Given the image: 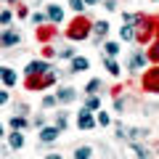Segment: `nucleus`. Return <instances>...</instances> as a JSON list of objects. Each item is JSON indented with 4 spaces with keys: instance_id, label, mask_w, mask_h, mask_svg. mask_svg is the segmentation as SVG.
<instances>
[{
    "instance_id": "obj_14",
    "label": "nucleus",
    "mask_w": 159,
    "mask_h": 159,
    "mask_svg": "<svg viewBox=\"0 0 159 159\" xmlns=\"http://www.w3.org/2000/svg\"><path fill=\"white\" fill-rule=\"evenodd\" d=\"M48 19H51L53 24H58V21H64V11L58 6H48Z\"/></svg>"
},
{
    "instance_id": "obj_1",
    "label": "nucleus",
    "mask_w": 159,
    "mask_h": 159,
    "mask_svg": "<svg viewBox=\"0 0 159 159\" xmlns=\"http://www.w3.org/2000/svg\"><path fill=\"white\" fill-rule=\"evenodd\" d=\"M69 37L72 40H85L88 34H90V21H88V19H74L72 24H69Z\"/></svg>"
},
{
    "instance_id": "obj_28",
    "label": "nucleus",
    "mask_w": 159,
    "mask_h": 159,
    "mask_svg": "<svg viewBox=\"0 0 159 159\" xmlns=\"http://www.w3.org/2000/svg\"><path fill=\"white\" fill-rule=\"evenodd\" d=\"M58 58H74V48H61L58 51Z\"/></svg>"
},
{
    "instance_id": "obj_20",
    "label": "nucleus",
    "mask_w": 159,
    "mask_h": 159,
    "mask_svg": "<svg viewBox=\"0 0 159 159\" xmlns=\"http://www.w3.org/2000/svg\"><path fill=\"white\" fill-rule=\"evenodd\" d=\"M146 56H148V61L159 64V43H154V45H151V51H146Z\"/></svg>"
},
{
    "instance_id": "obj_26",
    "label": "nucleus",
    "mask_w": 159,
    "mask_h": 159,
    "mask_svg": "<svg viewBox=\"0 0 159 159\" xmlns=\"http://www.w3.org/2000/svg\"><path fill=\"white\" fill-rule=\"evenodd\" d=\"M103 48H106V56H117V53L122 51V48H119L117 43H106V45H103Z\"/></svg>"
},
{
    "instance_id": "obj_25",
    "label": "nucleus",
    "mask_w": 159,
    "mask_h": 159,
    "mask_svg": "<svg viewBox=\"0 0 159 159\" xmlns=\"http://www.w3.org/2000/svg\"><path fill=\"white\" fill-rule=\"evenodd\" d=\"M69 8L77 11V13H82V11H85V0H69Z\"/></svg>"
},
{
    "instance_id": "obj_5",
    "label": "nucleus",
    "mask_w": 159,
    "mask_h": 159,
    "mask_svg": "<svg viewBox=\"0 0 159 159\" xmlns=\"http://www.w3.org/2000/svg\"><path fill=\"white\" fill-rule=\"evenodd\" d=\"M77 127H82V130H93V127H96V117L90 114V109H80V114H77Z\"/></svg>"
},
{
    "instance_id": "obj_35",
    "label": "nucleus",
    "mask_w": 159,
    "mask_h": 159,
    "mask_svg": "<svg viewBox=\"0 0 159 159\" xmlns=\"http://www.w3.org/2000/svg\"><path fill=\"white\" fill-rule=\"evenodd\" d=\"M45 159H61V154H48Z\"/></svg>"
},
{
    "instance_id": "obj_22",
    "label": "nucleus",
    "mask_w": 159,
    "mask_h": 159,
    "mask_svg": "<svg viewBox=\"0 0 159 159\" xmlns=\"http://www.w3.org/2000/svg\"><path fill=\"white\" fill-rule=\"evenodd\" d=\"M85 109H90V111L101 109V98H98V96H90V98H88V103H85Z\"/></svg>"
},
{
    "instance_id": "obj_36",
    "label": "nucleus",
    "mask_w": 159,
    "mask_h": 159,
    "mask_svg": "<svg viewBox=\"0 0 159 159\" xmlns=\"http://www.w3.org/2000/svg\"><path fill=\"white\" fill-rule=\"evenodd\" d=\"M96 3H98V0H85V6H96Z\"/></svg>"
},
{
    "instance_id": "obj_18",
    "label": "nucleus",
    "mask_w": 159,
    "mask_h": 159,
    "mask_svg": "<svg viewBox=\"0 0 159 159\" xmlns=\"http://www.w3.org/2000/svg\"><path fill=\"white\" fill-rule=\"evenodd\" d=\"M8 143H11V148H21L24 146V135H21V133H11Z\"/></svg>"
},
{
    "instance_id": "obj_29",
    "label": "nucleus",
    "mask_w": 159,
    "mask_h": 159,
    "mask_svg": "<svg viewBox=\"0 0 159 159\" xmlns=\"http://www.w3.org/2000/svg\"><path fill=\"white\" fill-rule=\"evenodd\" d=\"M56 96H45V98H43V106H45V109H51V106H56Z\"/></svg>"
},
{
    "instance_id": "obj_21",
    "label": "nucleus",
    "mask_w": 159,
    "mask_h": 159,
    "mask_svg": "<svg viewBox=\"0 0 159 159\" xmlns=\"http://www.w3.org/2000/svg\"><path fill=\"white\" fill-rule=\"evenodd\" d=\"M11 127L13 130H24V127H27V119L24 117H11Z\"/></svg>"
},
{
    "instance_id": "obj_15",
    "label": "nucleus",
    "mask_w": 159,
    "mask_h": 159,
    "mask_svg": "<svg viewBox=\"0 0 159 159\" xmlns=\"http://www.w3.org/2000/svg\"><path fill=\"white\" fill-rule=\"evenodd\" d=\"M119 37H122V40H135V29H133L130 21H127L125 27H119Z\"/></svg>"
},
{
    "instance_id": "obj_33",
    "label": "nucleus",
    "mask_w": 159,
    "mask_h": 159,
    "mask_svg": "<svg viewBox=\"0 0 159 159\" xmlns=\"http://www.w3.org/2000/svg\"><path fill=\"white\" fill-rule=\"evenodd\" d=\"M106 8L109 11H117V0H106Z\"/></svg>"
},
{
    "instance_id": "obj_16",
    "label": "nucleus",
    "mask_w": 159,
    "mask_h": 159,
    "mask_svg": "<svg viewBox=\"0 0 159 159\" xmlns=\"http://www.w3.org/2000/svg\"><path fill=\"white\" fill-rule=\"evenodd\" d=\"M103 66H106V69H109V74H114V77L119 74V64L114 61V56H106V58H103Z\"/></svg>"
},
{
    "instance_id": "obj_27",
    "label": "nucleus",
    "mask_w": 159,
    "mask_h": 159,
    "mask_svg": "<svg viewBox=\"0 0 159 159\" xmlns=\"http://www.w3.org/2000/svg\"><path fill=\"white\" fill-rule=\"evenodd\" d=\"M11 19H13V13H11V11H3V13H0V27L11 24Z\"/></svg>"
},
{
    "instance_id": "obj_13",
    "label": "nucleus",
    "mask_w": 159,
    "mask_h": 159,
    "mask_svg": "<svg viewBox=\"0 0 159 159\" xmlns=\"http://www.w3.org/2000/svg\"><path fill=\"white\" fill-rule=\"evenodd\" d=\"M146 133H148V130H141V127H130V130H125V138H127L130 143H135V141H141Z\"/></svg>"
},
{
    "instance_id": "obj_19",
    "label": "nucleus",
    "mask_w": 159,
    "mask_h": 159,
    "mask_svg": "<svg viewBox=\"0 0 159 159\" xmlns=\"http://www.w3.org/2000/svg\"><path fill=\"white\" fill-rule=\"evenodd\" d=\"M90 154H93L90 146H80L77 151H74V159H90Z\"/></svg>"
},
{
    "instance_id": "obj_32",
    "label": "nucleus",
    "mask_w": 159,
    "mask_h": 159,
    "mask_svg": "<svg viewBox=\"0 0 159 159\" xmlns=\"http://www.w3.org/2000/svg\"><path fill=\"white\" fill-rule=\"evenodd\" d=\"M34 127H45V117H37V119H34Z\"/></svg>"
},
{
    "instance_id": "obj_6",
    "label": "nucleus",
    "mask_w": 159,
    "mask_h": 159,
    "mask_svg": "<svg viewBox=\"0 0 159 159\" xmlns=\"http://www.w3.org/2000/svg\"><path fill=\"white\" fill-rule=\"evenodd\" d=\"M21 43V34L16 32V29H6V32L0 34V45H6V48H13Z\"/></svg>"
},
{
    "instance_id": "obj_30",
    "label": "nucleus",
    "mask_w": 159,
    "mask_h": 159,
    "mask_svg": "<svg viewBox=\"0 0 159 159\" xmlns=\"http://www.w3.org/2000/svg\"><path fill=\"white\" fill-rule=\"evenodd\" d=\"M32 24H45V16L43 13H32Z\"/></svg>"
},
{
    "instance_id": "obj_4",
    "label": "nucleus",
    "mask_w": 159,
    "mask_h": 159,
    "mask_svg": "<svg viewBox=\"0 0 159 159\" xmlns=\"http://www.w3.org/2000/svg\"><path fill=\"white\" fill-rule=\"evenodd\" d=\"M45 72H51V64L48 61H29L27 69H24L27 77H37V74H45Z\"/></svg>"
},
{
    "instance_id": "obj_9",
    "label": "nucleus",
    "mask_w": 159,
    "mask_h": 159,
    "mask_svg": "<svg viewBox=\"0 0 159 159\" xmlns=\"http://www.w3.org/2000/svg\"><path fill=\"white\" fill-rule=\"evenodd\" d=\"M0 80H3V85L6 88H13L16 85V72H13V69H8V66H0Z\"/></svg>"
},
{
    "instance_id": "obj_17",
    "label": "nucleus",
    "mask_w": 159,
    "mask_h": 159,
    "mask_svg": "<svg viewBox=\"0 0 159 159\" xmlns=\"http://www.w3.org/2000/svg\"><path fill=\"white\" fill-rule=\"evenodd\" d=\"M66 125H69V117H66V111H58L56 114V127H58V130H66Z\"/></svg>"
},
{
    "instance_id": "obj_34",
    "label": "nucleus",
    "mask_w": 159,
    "mask_h": 159,
    "mask_svg": "<svg viewBox=\"0 0 159 159\" xmlns=\"http://www.w3.org/2000/svg\"><path fill=\"white\" fill-rule=\"evenodd\" d=\"M6 101H8V93H6V90H0V103H6Z\"/></svg>"
},
{
    "instance_id": "obj_23",
    "label": "nucleus",
    "mask_w": 159,
    "mask_h": 159,
    "mask_svg": "<svg viewBox=\"0 0 159 159\" xmlns=\"http://www.w3.org/2000/svg\"><path fill=\"white\" fill-rule=\"evenodd\" d=\"M98 88H101V80H90V82H88V88H85V93L96 96V93H98Z\"/></svg>"
},
{
    "instance_id": "obj_8",
    "label": "nucleus",
    "mask_w": 159,
    "mask_h": 159,
    "mask_svg": "<svg viewBox=\"0 0 159 159\" xmlns=\"http://www.w3.org/2000/svg\"><path fill=\"white\" fill-rule=\"evenodd\" d=\"M58 135H61L58 127H40V141H43V143H53Z\"/></svg>"
},
{
    "instance_id": "obj_7",
    "label": "nucleus",
    "mask_w": 159,
    "mask_h": 159,
    "mask_svg": "<svg viewBox=\"0 0 159 159\" xmlns=\"http://www.w3.org/2000/svg\"><path fill=\"white\" fill-rule=\"evenodd\" d=\"M74 98H77V90H74V88H61V90H56V101L58 103H72Z\"/></svg>"
},
{
    "instance_id": "obj_38",
    "label": "nucleus",
    "mask_w": 159,
    "mask_h": 159,
    "mask_svg": "<svg viewBox=\"0 0 159 159\" xmlns=\"http://www.w3.org/2000/svg\"><path fill=\"white\" fill-rule=\"evenodd\" d=\"M8 3H16V0H8Z\"/></svg>"
},
{
    "instance_id": "obj_24",
    "label": "nucleus",
    "mask_w": 159,
    "mask_h": 159,
    "mask_svg": "<svg viewBox=\"0 0 159 159\" xmlns=\"http://www.w3.org/2000/svg\"><path fill=\"white\" fill-rule=\"evenodd\" d=\"M96 125H101V127H106V125H111V117H109L106 111H101V114H98V117H96Z\"/></svg>"
},
{
    "instance_id": "obj_31",
    "label": "nucleus",
    "mask_w": 159,
    "mask_h": 159,
    "mask_svg": "<svg viewBox=\"0 0 159 159\" xmlns=\"http://www.w3.org/2000/svg\"><path fill=\"white\" fill-rule=\"evenodd\" d=\"M114 109L122 114V109H125V101H122V98H117V101H114Z\"/></svg>"
},
{
    "instance_id": "obj_37",
    "label": "nucleus",
    "mask_w": 159,
    "mask_h": 159,
    "mask_svg": "<svg viewBox=\"0 0 159 159\" xmlns=\"http://www.w3.org/2000/svg\"><path fill=\"white\" fill-rule=\"evenodd\" d=\"M0 138H3V127H0Z\"/></svg>"
},
{
    "instance_id": "obj_3",
    "label": "nucleus",
    "mask_w": 159,
    "mask_h": 159,
    "mask_svg": "<svg viewBox=\"0 0 159 159\" xmlns=\"http://www.w3.org/2000/svg\"><path fill=\"white\" fill-rule=\"evenodd\" d=\"M146 64H148L146 53H143V51H133L130 61H127V69H130V72H141V69H146Z\"/></svg>"
},
{
    "instance_id": "obj_2",
    "label": "nucleus",
    "mask_w": 159,
    "mask_h": 159,
    "mask_svg": "<svg viewBox=\"0 0 159 159\" xmlns=\"http://www.w3.org/2000/svg\"><path fill=\"white\" fill-rule=\"evenodd\" d=\"M143 90L159 93V64H157V66H151L146 74H143Z\"/></svg>"
},
{
    "instance_id": "obj_10",
    "label": "nucleus",
    "mask_w": 159,
    "mask_h": 159,
    "mask_svg": "<svg viewBox=\"0 0 159 159\" xmlns=\"http://www.w3.org/2000/svg\"><path fill=\"white\" fill-rule=\"evenodd\" d=\"M90 32H93V37H96V40L106 37V32H109V21H96V24L90 27Z\"/></svg>"
},
{
    "instance_id": "obj_11",
    "label": "nucleus",
    "mask_w": 159,
    "mask_h": 159,
    "mask_svg": "<svg viewBox=\"0 0 159 159\" xmlns=\"http://www.w3.org/2000/svg\"><path fill=\"white\" fill-rule=\"evenodd\" d=\"M88 66H90V61H88V58L74 56V58H72V69H69V72H74V74H77V72H85Z\"/></svg>"
},
{
    "instance_id": "obj_12",
    "label": "nucleus",
    "mask_w": 159,
    "mask_h": 159,
    "mask_svg": "<svg viewBox=\"0 0 159 159\" xmlns=\"http://www.w3.org/2000/svg\"><path fill=\"white\" fill-rule=\"evenodd\" d=\"M130 148H133V154H135V159H151V151H148L146 146H141V143H130Z\"/></svg>"
}]
</instances>
